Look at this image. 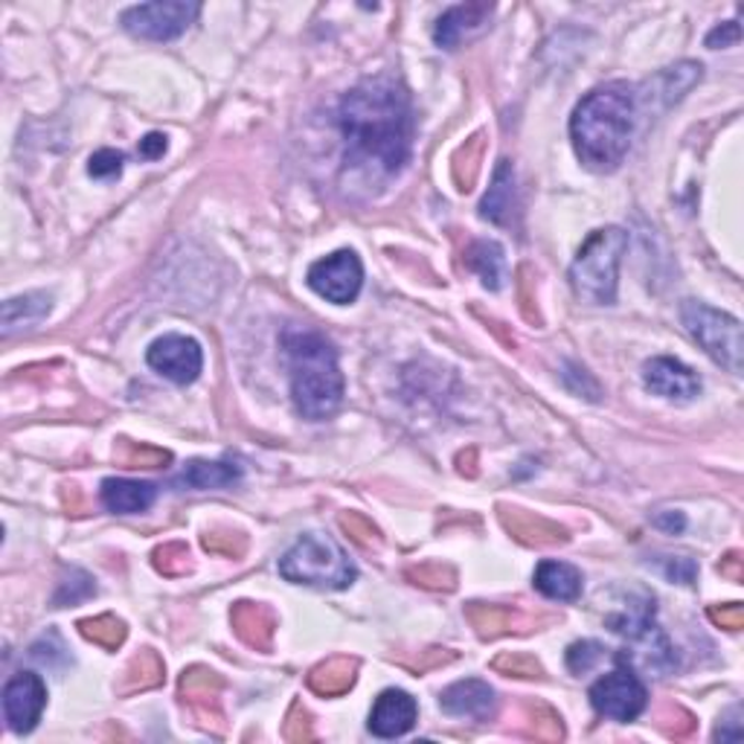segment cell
I'll return each mask as SVG.
<instances>
[{"mask_svg":"<svg viewBox=\"0 0 744 744\" xmlns=\"http://www.w3.org/2000/svg\"><path fill=\"white\" fill-rule=\"evenodd\" d=\"M280 576L291 585L343 590L358 579V571L340 544L323 532H306L280 559Z\"/></svg>","mask_w":744,"mask_h":744,"instance_id":"cell-5","label":"cell"},{"mask_svg":"<svg viewBox=\"0 0 744 744\" xmlns=\"http://www.w3.org/2000/svg\"><path fill=\"white\" fill-rule=\"evenodd\" d=\"M79 631H82L84 640L102 645V649H120L125 643V625L123 620H116L111 613H102V617H93V620L79 622Z\"/></svg>","mask_w":744,"mask_h":744,"instance_id":"cell-27","label":"cell"},{"mask_svg":"<svg viewBox=\"0 0 744 744\" xmlns=\"http://www.w3.org/2000/svg\"><path fill=\"white\" fill-rule=\"evenodd\" d=\"M419 715L416 698L405 692V689H384L375 698L370 712V733L379 739H398L410 733Z\"/></svg>","mask_w":744,"mask_h":744,"instance_id":"cell-13","label":"cell"},{"mask_svg":"<svg viewBox=\"0 0 744 744\" xmlns=\"http://www.w3.org/2000/svg\"><path fill=\"white\" fill-rule=\"evenodd\" d=\"M306 282L317 297L329 300L335 306H349L361 294L364 266H361L356 250H338V253H331V257L320 259L308 268Z\"/></svg>","mask_w":744,"mask_h":744,"instance_id":"cell-9","label":"cell"},{"mask_svg":"<svg viewBox=\"0 0 744 744\" xmlns=\"http://www.w3.org/2000/svg\"><path fill=\"white\" fill-rule=\"evenodd\" d=\"M100 497L105 509L116 515H140L151 509V504L158 500V486L151 483H140V480H123V477H108L102 480Z\"/></svg>","mask_w":744,"mask_h":744,"instance_id":"cell-16","label":"cell"},{"mask_svg":"<svg viewBox=\"0 0 744 744\" xmlns=\"http://www.w3.org/2000/svg\"><path fill=\"white\" fill-rule=\"evenodd\" d=\"M617 661H620V669L596 680L587 695H590L594 710L605 715V719L634 721L645 710L649 692H645L643 680L638 678L634 666L622 661V657H617Z\"/></svg>","mask_w":744,"mask_h":744,"instance_id":"cell-8","label":"cell"},{"mask_svg":"<svg viewBox=\"0 0 744 744\" xmlns=\"http://www.w3.org/2000/svg\"><path fill=\"white\" fill-rule=\"evenodd\" d=\"M160 678H164V663L158 661L155 652H143L140 657H134L128 663V669L123 675V692H137V689L158 687Z\"/></svg>","mask_w":744,"mask_h":744,"instance_id":"cell-25","label":"cell"},{"mask_svg":"<svg viewBox=\"0 0 744 744\" xmlns=\"http://www.w3.org/2000/svg\"><path fill=\"white\" fill-rule=\"evenodd\" d=\"M201 15L199 3H183V0H158V3H140V7L125 9L120 15L125 33L146 42H172L187 33V26Z\"/></svg>","mask_w":744,"mask_h":744,"instance_id":"cell-7","label":"cell"},{"mask_svg":"<svg viewBox=\"0 0 744 744\" xmlns=\"http://www.w3.org/2000/svg\"><path fill=\"white\" fill-rule=\"evenodd\" d=\"M469 620L483 638H495L500 631L512 629L515 613L509 608H497V605H472L469 608Z\"/></svg>","mask_w":744,"mask_h":744,"instance_id":"cell-28","label":"cell"},{"mask_svg":"<svg viewBox=\"0 0 744 744\" xmlns=\"http://www.w3.org/2000/svg\"><path fill=\"white\" fill-rule=\"evenodd\" d=\"M146 361L158 375L169 379L172 384H192L204 370V352L195 338L187 335H164L149 347Z\"/></svg>","mask_w":744,"mask_h":744,"instance_id":"cell-11","label":"cell"},{"mask_svg":"<svg viewBox=\"0 0 744 744\" xmlns=\"http://www.w3.org/2000/svg\"><path fill=\"white\" fill-rule=\"evenodd\" d=\"M123 164H125L123 151L102 149L91 158L88 172H91V178H116V174L123 172Z\"/></svg>","mask_w":744,"mask_h":744,"instance_id":"cell-35","label":"cell"},{"mask_svg":"<svg viewBox=\"0 0 744 744\" xmlns=\"http://www.w3.org/2000/svg\"><path fill=\"white\" fill-rule=\"evenodd\" d=\"M504 523L515 532V538H521L523 544L550 546V544H562V541H567L564 530L553 527V523L544 521V518H536V515L512 512V518L504 515Z\"/></svg>","mask_w":744,"mask_h":744,"instance_id":"cell-24","label":"cell"},{"mask_svg":"<svg viewBox=\"0 0 744 744\" xmlns=\"http://www.w3.org/2000/svg\"><path fill=\"white\" fill-rule=\"evenodd\" d=\"M710 620L719 622L721 629L739 631V629H742V622H744L742 605L730 602V605H724V608H710Z\"/></svg>","mask_w":744,"mask_h":744,"instance_id":"cell-38","label":"cell"},{"mask_svg":"<svg viewBox=\"0 0 744 744\" xmlns=\"http://www.w3.org/2000/svg\"><path fill=\"white\" fill-rule=\"evenodd\" d=\"M661 567L666 579L680 582V585H692L695 576H698V564L689 555H663Z\"/></svg>","mask_w":744,"mask_h":744,"instance_id":"cell-33","label":"cell"},{"mask_svg":"<svg viewBox=\"0 0 744 744\" xmlns=\"http://www.w3.org/2000/svg\"><path fill=\"white\" fill-rule=\"evenodd\" d=\"M495 669L509 672L515 678H538L541 675V666L530 654H504L495 661Z\"/></svg>","mask_w":744,"mask_h":744,"instance_id":"cell-34","label":"cell"},{"mask_svg":"<svg viewBox=\"0 0 744 744\" xmlns=\"http://www.w3.org/2000/svg\"><path fill=\"white\" fill-rule=\"evenodd\" d=\"M654 527L663 532H669V536H675V532L687 530V518H684L680 512H661V515H654Z\"/></svg>","mask_w":744,"mask_h":744,"instance_id":"cell-40","label":"cell"},{"mask_svg":"<svg viewBox=\"0 0 744 744\" xmlns=\"http://www.w3.org/2000/svg\"><path fill=\"white\" fill-rule=\"evenodd\" d=\"M518 213V190H515V169L509 160H500L488 187L486 199L480 204V215L495 224H512V215Z\"/></svg>","mask_w":744,"mask_h":744,"instance_id":"cell-18","label":"cell"},{"mask_svg":"<svg viewBox=\"0 0 744 744\" xmlns=\"http://www.w3.org/2000/svg\"><path fill=\"white\" fill-rule=\"evenodd\" d=\"M680 320L715 364L742 375V323L736 317L698 300H684Z\"/></svg>","mask_w":744,"mask_h":744,"instance_id":"cell-6","label":"cell"},{"mask_svg":"<svg viewBox=\"0 0 744 744\" xmlns=\"http://www.w3.org/2000/svg\"><path fill=\"white\" fill-rule=\"evenodd\" d=\"M218 689H222V680L215 678V672L210 669L183 672L181 692L190 698L195 710H210V703H215ZM187 698H183V701H187Z\"/></svg>","mask_w":744,"mask_h":744,"instance_id":"cell-26","label":"cell"},{"mask_svg":"<svg viewBox=\"0 0 744 744\" xmlns=\"http://www.w3.org/2000/svg\"><path fill=\"white\" fill-rule=\"evenodd\" d=\"M282 352L291 375V398L300 416L312 422L338 414L343 402V372L331 340L315 329H285Z\"/></svg>","mask_w":744,"mask_h":744,"instance_id":"cell-3","label":"cell"},{"mask_svg":"<svg viewBox=\"0 0 744 744\" xmlns=\"http://www.w3.org/2000/svg\"><path fill=\"white\" fill-rule=\"evenodd\" d=\"M439 707L448 715L454 719H474V721H488L495 719L497 712V698L495 689L483 684L477 678L456 680L446 692L439 695Z\"/></svg>","mask_w":744,"mask_h":744,"instance_id":"cell-14","label":"cell"},{"mask_svg":"<svg viewBox=\"0 0 744 744\" xmlns=\"http://www.w3.org/2000/svg\"><path fill=\"white\" fill-rule=\"evenodd\" d=\"M358 663L349 661V657H335V661L320 663L312 675H308V687L315 689L323 698H335V695H343L352 689L356 684Z\"/></svg>","mask_w":744,"mask_h":744,"instance_id":"cell-23","label":"cell"},{"mask_svg":"<svg viewBox=\"0 0 744 744\" xmlns=\"http://www.w3.org/2000/svg\"><path fill=\"white\" fill-rule=\"evenodd\" d=\"M643 384L652 390L654 396L666 398V402H678L687 405L695 396H701V379L698 372L689 370L678 358H652L643 367Z\"/></svg>","mask_w":744,"mask_h":744,"instance_id":"cell-12","label":"cell"},{"mask_svg":"<svg viewBox=\"0 0 744 744\" xmlns=\"http://www.w3.org/2000/svg\"><path fill=\"white\" fill-rule=\"evenodd\" d=\"M47 707V687L35 672H15L3 687V719L18 736L33 733Z\"/></svg>","mask_w":744,"mask_h":744,"instance_id":"cell-10","label":"cell"},{"mask_svg":"<svg viewBox=\"0 0 744 744\" xmlns=\"http://www.w3.org/2000/svg\"><path fill=\"white\" fill-rule=\"evenodd\" d=\"M116 456H120V463L128 465V469H140V465L143 469H158V465L172 460L169 451H160V448L151 446H137V442H123L120 451H116Z\"/></svg>","mask_w":744,"mask_h":744,"instance_id":"cell-29","label":"cell"},{"mask_svg":"<svg viewBox=\"0 0 744 744\" xmlns=\"http://www.w3.org/2000/svg\"><path fill=\"white\" fill-rule=\"evenodd\" d=\"M155 567L166 576H178V573L190 571V553L183 544H166L155 550Z\"/></svg>","mask_w":744,"mask_h":744,"instance_id":"cell-32","label":"cell"},{"mask_svg":"<svg viewBox=\"0 0 744 744\" xmlns=\"http://www.w3.org/2000/svg\"><path fill=\"white\" fill-rule=\"evenodd\" d=\"M495 7L492 3H460V7L446 9L437 21V30H433V42L446 50H454L460 47L463 38L480 33L483 26L488 24Z\"/></svg>","mask_w":744,"mask_h":744,"instance_id":"cell-15","label":"cell"},{"mask_svg":"<svg viewBox=\"0 0 744 744\" xmlns=\"http://www.w3.org/2000/svg\"><path fill=\"white\" fill-rule=\"evenodd\" d=\"M625 250H629V233L622 227H602L590 233L571 266L573 294L587 306H613Z\"/></svg>","mask_w":744,"mask_h":744,"instance_id":"cell-4","label":"cell"},{"mask_svg":"<svg viewBox=\"0 0 744 744\" xmlns=\"http://www.w3.org/2000/svg\"><path fill=\"white\" fill-rule=\"evenodd\" d=\"M410 579H416V585L425 587H454V573L448 567H439V564H425L419 571H410Z\"/></svg>","mask_w":744,"mask_h":744,"instance_id":"cell-36","label":"cell"},{"mask_svg":"<svg viewBox=\"0 0 744 744\" xmlns=\"http://www.w3.org/2000/svg\"><path fill=\"white\" fill-rule=\"evenodd\" d=\"M638 123V93L629 82L599 84L571 116L573 149L594 172H613L629 155Z\"/></svg>","mask_w":744,"mask_h":744,"instance_id":"cell-2","label":"cell"},{"mask_svg":"<svg viewBox=\"0 0 744 744\" xmlns=\"http://www.w3.org/2000/svg\"><path fill=\"white\" fill-rule=\"evenodd\" d=\"M605 657V645L596 643V640H582V643H573L567 649V669L573 675H585L596 666V663Z\"/></svg>","mask_w":744,"mask_h":744,"instance_id":"cell-31","label":"cell"},{"mask_svg":"<svg viewBox=\"0 0 744 744\" xmlns=\"http://www.w3.org/2000/svg\"><path fill=\"white\" fill-rule=\"evenodd\" d=\"M739 564H742L739 553H730L728 562H721L719 571L724 573V576H730V579H742V571H739Z\"/></svg>","mask_w":744,"mask_h":744,"instance_id":"cell-41","label":"cell"},{"mask_svg":"<svg viewBox=\"0 0 744 744\" xmlns=\"http://www.w3.org/2000/svg\"><path fill=\"white\" fill-rule=\"evenodd\" d=\"M230 620H233L236 634H239V638L248 645H253V649H268V645H271L273 620H271V613H268L262 605L239 602L236 608H233Z\"/></svg>","mask_w":744,"mask_h":744,"instance_id":"cell-21","label":"cell"},{"mask_svg":"<svg viewBox=\"0 0 744 744\" xmlns=\"http://www.w3.org/2000/svg\"><path fill=\"white\" fill-rule=\"evenodd\" d=\"M93 594H97V585H93L91 576L82 571H70V576H67L65 582H58V590H56V596H53V605H56V608H65V605L82 602V599H88V596H93Z\"/></svg>","mask_w":744,"mask_h":744,"instance_id":"cell-30","label":"cell"},{"mask_svg":"<svg viewBox=\"0 0 744 744\" xmlns=\"http://www.w3.org/2000/svg\"><path fill=\"white\" fill-rule=\"evenodd\" d=\"M53 297L50 294H42V291H33V294H24V297H12L3 303V335H15L18 329H30L35 323H42L44 317L50 315Z\"/></svg>","mask_w":744,"mask_h":744,"instance_id":"cell-20","label":"cell"},{"mask_svg":"<svg viewBox=\"0 0 744 744\" xmlns=\"http://www.w3.org/2000/svg\"><path fill=\"white\" fill-rule=\"evenodd\" d=\"M241 477V465L236 463H210V460H192L187 463L183 474L174 480V486L187 488H224L233 486Z\"/></svg>","mask_w":744,"mask_h":744,"instance_id":"cell-22","label":"cell"},{"mask_svg":"<svg viewBox=\"0 0 744 744\" xmlns=\"http://www.w3.org/2000/svg\"><path fill=\"white\" fill-rule=\"evenodd\" d=\"M739 38H742V26H739V21H728V24L715 26V30L707 35V47H712V50H719V47H733V44H739Z\"/></svg>","mask_w":744,"mask_h":744,"instance_id":"cell-37","label":"cell"},{"mask_svg":"<svg viewBox=\"0 0 744 744\" xmlns=\"http://www.w3.org/2000/svg\"><path fill=\"white\" fill-rule=\"evenodd\" d=\"M338 125L347 140V166L384 178L398 174L410 158L414 111L396 79L372 76L340 100Z\"/></svg>","mask_w":744,"mask_h":744,"instance_id":"cell-1","label":"cell"},{"mask_svg":"<svg viewBox=\"0 0 744 744\" xmlns=\"http://www.w3.org/2000/svg\"><path fill=\"white\" fill-rule=\"evenodd\" d=\"M536 590L546 599H555V602H576L582 596V587L585 579L582 573L567 562H555V559H544V562L536 567V579H532Z\"/></svg>","mask_w":744,"mask_h":744,"instance_id":"cell-17","label":"cell"},{"mask_svg":"<svg viewBox=\"0 0 744 744\" xmlns=\"http://www.w3.org/2000/svg\"><path fill=\"white\" fill-rule=\"evenodd\" d=\"M465 266L477 273L488 291L504 289L506 257H504V248H500L497 241H492V239L474 241L472 248L465 250Z\"/></svg>","mask_w":744,"mask_h":744,"instance_id":"cell-19","label":"cell"},{"mask_svg":"<svg viewBox=\"0 0 744 744\" xmlns=\"http://www.w3.org/2000/svg\"><path fill=\"white\" fill-rule=\"evenodd\" d=\"M164 155H166V137H164V134H158V132L146 134V137L140 140V158L158 160V158H164Z\"/></svg>","mask_w":744,"mask_h":744,"instance_id":"cell-39","label":"cell"}]
</instances>
